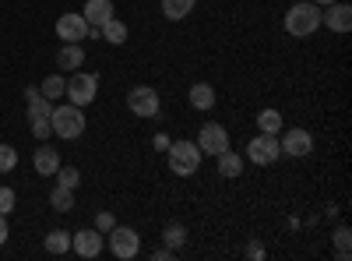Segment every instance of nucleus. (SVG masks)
<instances>
[{"mask_svg":"<svg viewBox=\"0 0 352 261\" xmlns=\"http://www.w3.org/2000/svg\"><path fill=\"white\" fill-rule=\"evenodd\" d=\"M317 28H320V8L310 4V0H300V4L285 11V32L292 39H310Z\"/></svg>","mask_w":352,"mask_h":261,"instance_id":"obj_1","label":"nucleus"},{"mask_svg":"<svg viewBox=\"0 0 352 261\" xmlns=\"http://www.w3.org/2000/svg\"><path fill=\"white\" fill-rule=\"evenodd\" d=\"M50 124H53V134L56 138H64V141H74V138H81L85 134V113H81V106H74V103H64V106H53V113H50Z\"/></svg>","mask_w":352,"mask_h":261,"instance_id":"obj_2","label":"nucleus"},{"mask_svg":"<svg viewBox=\"0 0 352 261\" xmlns=\"http://www.w3.org/2000/svg\"><path fill=\"white\" fill-rule=\"evenodd\" d=\"M166 159H169V169L176 173V177H194V173L201 169V149L197 141H173L166 149Z\"/></svg>","mask_w":352,"mask_h":261,"instance_id":"obj_3","label":"nucleus"},{"mask_svg":"<svg viewBox=\"0 0 352 261\" xmlns=\"http://www.w3.org/2000/svg\"><path fill=\"white\" fill-rule=\"evenodd\" d=\"M127 106H131V113H134V117L152 121V117H159L162 99H159V92L152 89V85H134V89L127 92Z\"/></svg>","mask_w":352,"mask_h":261,"instance_id":"obj_4","label":"nucleus"},{"mask_svg":"<svg viewBox=\"0 0 352 261\" xmlns=\"http://www.w3.org/2000/svg\"><path fill=\"white\" fill-rule=\"evenodd\" d=\"M96 92H99V78L96 74H81V71H74V78H67V89H64L67 103H74L81 109L96 103Z\"/></svg>","mask_w":352,"mask_h":261,"instance_id":"obj_5","label":"nucleus"},{"mask_svg":"<svg viewBox=\"0 0 352 261\" xmlns=\"http://www.w3.org/2000/svg\"><path fill=\"white\" fill-rule=\"evenodd\" d=\"M106 240H109L113 258H120V261H131V258H138V251H141V237L134 233L131 226H120V222H116L109 233H106Z\"/></svg>","mask_w":352,"mask_h":261,"instance_id":"obj_6","label":"nucleus"},{"mask_svg":"<svg viewBox=\"0 0 352 261\" xmlns=\"http://www.w3.org/2000/svg\"><path fill=\"white\" fill-rule=\"evenodd\" d=\"M247 159H250L254 166H272V163H278V159H282L278 138H275V134H257V138H250Z\"/></svg>","mask_w":352,"mask_h":261,"instance_id":"obj_7","label":"nucleus"},{"mask_svg":"<svg viewBox=\"0 0 352 261\" xmlns=\"http://www.w3.org/2000/svg\"><path fill=\"white\" fill-rule=\"evenodd\" d=\"M278 149H282V156H289V159H307V156L314 152V134L303 131V127H289V131L282 134V141H278Z\"/></svg>","mask_w":352,"mask_h":261,"instance_id":"obj_8","label":"nucleus"},{"mask_svg":"<svg viewBox=\"0 0 352 261\" xmlns=\"http://www.w3.org/2000/svg\"><path fill=\"white\" fill-rule=\"evenodd\" d=\"M197 149H201V156H222L229 149V131L222 124H201Z\"/></svg>","mask_w":352,"mask_h":261,"instance_id":"obj_9","label":"nucleus"},{"mask_svg":"<svg viewBox=\"0 0 352 261\" xmlns=\"http://www.w3.org/2000/svg\"><path fill=\"white\" fill-rule=\"evenodd\" d=\"M56 39H60V43H81V39H88L85 14L81 11H67V14L56 18Z\"/></svg>","mask_w":352,"mask_h":261,"instance_id":"obj_10","label":"nucleus"},{"mask_svg":"<svg viewBox=\"0 0 352 261\" xmlns=\"http://www.w3.org/2000/svg\"><path fill=\"white\" fill-rule=\"evenodd\" d=\"M106 247V233H99V229H78V233H71V251L78 258H99Z\"/></svg>","mask_w":352,"mask_h":261,"instance_id":"obj_11","label":"nucleus"},{"mask_svg":"<svg viewBox=\"0 0 352 261\" xmlns=\"http://www.w3.org/2000/svg\"><path fill=\"white\" fill-rule=\"evenodd\" d=\"M320 25L328 28V32H338V36H345L349 28H352V8L349 4H328V11H320Z\"/></svg>","mask_w":352,"mask_h":261,"instance_id":"obj_12","label":"nucleus"},{"mask_svg":"<svg viewBox=\"0 0 352 261\" xmlns=\"http://www.w3.org/2000/svg\"><path fill=\"white\" fill-rule=\"evenodd\" d=\"M32 166H36L39 177H53V173L60 169L64 163H60V152H56V149H50V145H39V149L32 152Z\"/></svg>","mask_w":352,"mask_h":261,"instance_id":"obj_13","label":"nucleus"},{"mask_svg":"<svg viewBox=\"0 0 352 261\" xmlns=\"http://www.w3.org/2000/svg\"><path fill=\"white\" fill-rule=\"evenodd\" d=\"M81 14H85V21L92 25V28H102L113 18V0H88Z\"/></svg>","mask_w":352,"mask_h":261,"instance_id":"obj_14","label":"nucleus"},{"mask_svg":"<svg viewBox=\"0 0 352 261\" xmlns=\"http://www.w3.org/2000/svg\"><path fill=\"white\" fill-rule=\"evenodd\" d=\"M56 64H60L64 71H78V67L85 64V50H81V43H64L60 53H56Z\"/></svg>","mask_w":352,"mask_h":261,"instance_id":"obj_15","label":"nucleus"},{"mask_svg":"<svg viewBox=\"0 0 352 261\" xmlns=\"http://www.w3.org/2000/svg\"><path fill=\"white\" fill-rule=\"evenodd\" d=\"M187 99H190L194 109H212V106H215V89H212L208 81H197V85H190Z\"/></svg>","mask_w":352,"mask_h":261,"instance_id":"obj_16","label":"nucleus"},{"mask_svg":"<svg viewBox=\"0 0 352 261\" xmlns=\"http://www.w3.org/2000/svg\"><path fill=\"white\" fill-rule=\"evenodd\" d=\"M215 163H219V173L226 180H236L240 173H243V156H236L232 149H226L222 156H215Z\"/></svg>","mask_w":352,"mask_h":261,"instance_id":"obj_17","label":"nucleus"},{"mask_svg":"<svg viewBox=\"0 0 352 261\" xmlns=\"http://www.w3.org/2000/svg\"><path fill=\"white\" fill-rule=\"evenodd\" d=\"M162 4V14L169 18V21H184L194 8H197V0H159Z\"/></svg>","mask_w":352,"mask_h":261,"instance_id":"obj_18","label":"nucleus"},{"mask_svg":"<svg viewBox=\"0 0 352 261\" xmlns=\"http://www.w3.org/2000/svg\"><path fill=\"white\" fill-rule=\"evenodd\" d=\"M99 32H102V39H106L109 46H124V43H127V25H124L120 18H109Z\"/></svg>","mask_w":352,"mask_h":261,"instance_id":"obj_19","label":"nucleus"},{"mask_svg":"<svg viewBox=\"0 0 352 261\" xmlns=\"http://www.w3.org/2000/svg\"><path fill=\"white\" fill-rule=\"evenodd\" d=\"M162 244L173 247V251H180V247L187 244V226H184V222H169V226L162 229Z\"/></svg>","mask_w":352,"mask_h":261,"instance_id":"obj_20","label":"nucleus"},{"mask_svg":"<svg viewBox=\"0 0 352 261\" xmlns=\"http://www.w3.org/2000/svg\"><path fill=\"white\" fill-rule=\"evenodd\" d=\"M46 251L50 254H67L71 251V233L67 229H50L46 233Z\"/></svg>","mask_w":352,"mask_h":261,"instance_id":"obj_21","label":"nucleus"},{"mask_svg":"<svg viewBox=\"0 0 352 261\" xmlns=\"http://www.w3.org/2000/svg\"><path fill=\"white\" fill-rule=\"evenodd\" d=\"M50 205H53L56 212H71V209H74V191L56 184V187L50 191Z\"/></svg>","mask_w":352,"mask_h":261,"instance_id":"obj_22","label":"nucleus"},{"mask_svg":"<svg viewBox=\"0 0 352 261\" xmlns=\"http://www.w3.org/2000/svg\"><path fill=\"white\" fill-rule=\"evenodd\" d=\"M257 127H261V134H278L282 131V113L278 109H261L257 113Z\"/></svg>","mask_w":352,"mask_h":261,"instance_id":"obj_23","label":"nucleus"},{"mask_svg":"<svg viewBox=\"0 0 352 261\" xmlns=\"http://www.w3.org/2000/svg\"><path fill=\"white\" fill-rule=\"evenodd\" d=\"M64 89H67V78H60V74H50L43 85H39V92L53 103V99H60L64 96Z\"/></svg>","mask_w":352,"mask_h":261,"instance_id":"obj_24","label":"nucleus"},{"mask_svg":"<svg viewBox=\"0 0 352 261\" xmlns=\"http://www.w3.org/2000/svg\"><path fill=\"white\" fill-rule=\"evenodd\" d=\"M50 113H53V103L39 92L36 99H28V121H39V117H50Z\"/></svg>","mask_w":352,"mask_h":261,"instance_id":"obj_25","label":"nucleus"},{"mask_svg":"<svg viewBox=\"0 0 352 261\" xmlns=\"http://www.w3.org/2000/svg\"><path fill=\"white\" fill-rule=\"evenodd\" d=\"M53 177H56V184H60V187H71V191L81 184V173H78V166H60V169L53 173Z\"/></svg>","mask_w":352,"mask_h":261,"instance_id":"obj_26","label":"nucleus"},{"mask_svg":"<svg viewBox=\"0 0 352 261\" xmlns=\"http://www.w3.org/2000/svg\"><path fill=\"white\" fill-rule=\"evenodd\" d=\"M349 240H352L349 226H338V229H335V251H338L342 261H349Z\"/></svg>","mask_w":352,"mask_h":261,"instance_id":"obj_27","label":"nucleus"},{"mask_svg":"<svg viewBox=\"0 0 352 261\" xmlns=\"http://www.w3.org/2000/svg\"><path fill=\"white\" fill-rule=\"evenodd\" d=\"M14 166H18V152L11 145H0V173H11Z\"/></svg>","mask_w":352,"mask_h":261,"instance_id":"obj_28","label":"nucleus"},{"mask_svg":"<svg viewBox=\"0 0 352 261\" xmlns=\"http://www.w3.org/2000/svg\"><path fill=\"white\" fill-rule=\"evenodd\" d=\"M14 201H18V194L11 187H0V216H11L14 212Z\"/></svg>","mask_w":352,"mask_h":261,"instance_id":"obj_29","label":"nucleus"},{"mask_svg":"<svg viewBox=\"0 0 352 261\" xmlns=\"http://www.w3.org/2000/svg\"><path fill=\"white\" fill-rule=\"evenodd\" d=\"M113 226H116V216H113L109 209H102V212L96 216V229H99V233H109Z\"/></svg>","mask_w":352,"mask_h":261,"instance_id":"obj_30","label":"nucleus"},{"mask_svg":"<svg viewBox=\"0 0 352 261\" xmlns=\"http://www.w3.org/2000/svg\"><path fill=\"white\" fill-rule=\"evenodd\" d=\"M28 124H32V134H36L39 141H46V138H50V131H53L50 117H39V121H28Z\"/></svg>","mask_w":352,"mask_h":261,"instance_id":"obj_31","label":"nucleus"},{"mask_svg":"<svg viewBox=\"0 0 352 261\" xmlns=\"http://www.w3.org/2000/svg\"><path fill=\"white\" fill-rule=\"evenodd\" d=\"M173 258H176V251H173V247H166V244H162L159 251H152V261H173Z\"/></svg>","mask_w":352,"mask_h":261,"instance_id":"obj_32","label":"nucleus"},{"mask_svg":"<svg viewBox=\"0 0 352 261\" xmlns=\"http://www.w3.org/2000/svg\"><path fill=\"white\" fill-rule=\"evenodd\" d=\"M247 258L261 261V258H264V244H257V240H254V244H247Z\"/></svg>","mask_w":352,"mask_h":261,"instance_id":"obj_33","label":"nucleus"},{"mask_svg":"<svg viewBox=\"0 0 352 261\" xmlns=\"http://www.w3.org/2000/svg\"><path fill=\"white\" fill-rule=\"evenodd\" d=\"M8 233H11V229H8V216H0V247L8 244Z\"/></svg>","mask_w":352,"mask_h":261,"instance_id":"obj_34","label":"nucleus"},{"mask_svg":"<svg viewBox=\"0 0 352 261\" xmlns=\"http://www.w3.org/2000/svg\"><path fill=\"white\" fill-rule=\"evenodd\" d=\"M169 145H173V141H169L166 134H155V149H159V152H166V149H169Z\"/></svg>","mask_w":352,"mask_h":261,"instance_id":"obj_35","label":"nucleus"},{"mask_svg":"<svg viewBox=\"0 0 352 261\" xmlns=\"http://www.w3.org/2000/svg\"><path fill=\"white\" fill-rule=\"evenodd\" d=\"M310 4H317V8H328V4H335V0H310Z\"/></svg>","mask_w":352,"mask_h":261,"instance_id":"obj_36","label":"nucleus"}]
</instances>
